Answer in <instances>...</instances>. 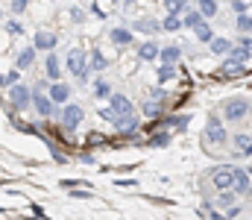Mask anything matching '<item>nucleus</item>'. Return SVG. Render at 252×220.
Segmentation results:
<instances>
[{
  "mask_svg": "<svg viewBox=\"0 0 252 220\" xmlns=\"http://www.w3.org/2000/svg\"><path fill=\"white\" fill-rule=\"evenodd\" d=\"M235 147H238L241 156H250L252 153V138L250 135H238V138H235Z\"/></svg>",
  "mask_w": 252,
  "mask_h": 220,
  "instance_id": "33",
  "label": "nucleus"
},
{
  "mask_svg": "<svg viewBox=\"0 0 252 220\" xmlns=\"http://www.w3.org/2000/svg\"><path fill=\"white\" fill-rule=\"evenodd\" d=\"M176 65H167V62H161V68H158V73H156V76H158V82H170V79H176Z\"/></svg>",
  "mask_w": 252,
  "mask_h": 220,
  "instance_id": "29",
  "label": "nucleus"
},
{
  "mask_svg": "<svg viewBox=\"0 0 252 220\" xmlns=\"http://www.w3.org/2000/svg\"><path fill=\"white\" fill-rule=\"evenodd\" d=\"M6 91H9L6 103H9L15 112H27V109H32V88H30V85L15 82V85H12V88H6Z\"/></svg>",
  "mask_w": 252,
  "mask_h": 220,
  "instance_id": "2",
  "label": "nucleus"
},
{
  "mask_svg": "<svg viewBox=\"0 0 252 220\" xmlns=\"http://www.w3.org/2000/svg\"><path fill=\"white\" fill-rule=\"evenodd\" d=\"M70 21H73V24H82V21H85V12H82L79 6H73V9H70Z\"/></svg>",
  "mask_w": 252,
  "mask_h": 220,
  "instance_id": "39",
  "label": "nucleus"
},
{
  "mask_svg": "<svg viewBox=\"0 0 252 220\" xmlns=\"http://www.w3.org/2000/svg\"><path fill=\"white\" fill-rule=\"evenodd\" d=\"M164 124H167L170 129H176V132H185L188 124H190V115H173V118H167Z\"/></svg>",
  "mask_w": 252,
  "mask_h": 220,
  "instance_id": "25",
  "label": "nucleus"
},
{
  "mask_svg": "<svg viewBox=\"0 0 252 220\" xmlns=\"http://www.w3.org/2000/svg\"><path fill=\"white\" fill-rule=\"evenodd\" d=\"M129 30L132 32H144V35H156V32H161V21H156V18H138V21H132Z\"/></svg>",
  "mask_w": 252,
  "mask_h": 220,
  "instance_id": "13",
  "label": "nucleus"
},
{
  "mask_svg": "<svg viewBox=\"0 0 252 220\" xmlns=\"http://www.w3.org/2000/svg\"><path fill=\"white\" fill-rule=\"evenodd\" d=\"M238 215H241V209H238V206H229V209H226V218H238Z\"/></svg>",
  "mask_w": 252,
  "mask_h": 220,
  "instance_id": "43",
  "label": "nucleus"
},
{
  "mask_svg": "<svg viewBox=\"0 0 252 220\" xmlns=\"http://www.w3.org/2000/svg\"><path fill=\"white\" fill-rule=\"evenodd\" d=\"M158 50H161V47L150 38V41H144V44L138 47V59H141V62H156V59H158Z\"/></svg>",
  "mask_w": 252,
  "mask_h": 220,
  "instance_id": "17",
  "label": "nucleus"
},
{
  "mask_svg": "<svg viewBox=\"0 0 252 220\" xmlns=\"http://www.w3.org/2000/svg\"><path fill=\"white\" fill-rule=\"evenodd\" d=\"M56 44H59V35H56L53 30H35V35H32V47H35L38 53L56 50Z\"/></svg>",
  "mask_w": 252,
  "mask_h": 220,
  "instance_id": "9",
  "label": "nucleus"
},
{
  "mask_svg": "<svg viewBox=\"0 0 252 220\" xmlns=\"http://www.w3.org/2000/svg\"><path fill=\"white\" fill-rule=\"evenodd\" d=\"M208 47H211V53H217V56H226V53L232 50V41H229V38H217V35H214V38L208 41Z\"/></svg>",
  "mask_w": 252,
  "mask_h": 220,
  "instance_id": "23",
  "label": "nucleus"
},
{
  "mask_svg": "<svg viewBox=\"0 0 252 220\" xmlns=\"http://www.w3.org/2000/svg\"><path fill=\"white\" fill-rule=\"evenodd\" d=\"M241 44H244V47L252 53V38H250V35H244V38H241Z\"/></svg>",
  "mask_w": 252,
  "mask_h": 220,
  "instance_id": "44",
  "label": "nucleus"
},
{
  "mask_svg": "<svg viewBox=\"0 0 252 220\" xmlns=\"http://www.w3.org/2000/svg\"><path fill=\"white\" fill-rule=\"evenodd\" d=\"M141 112H144L147 118H158V115H161V103H158V100H144Z\"/></svg>",
  "mask_w": 252,
  "mask_h": 220,
  "instance_id": "31",
  "label": "nucleus"
},
{
  "mask_svg": "<svg viewBox=\"0 0 252 220\" xmlns=\"http://www.w3.org/2000/svg\"><path fill=\"white\" fill-rule=\"evenodd\" d=\"M112 3H121V0H112Z\"/></svg>",
  "mask_w": 252,
  "mask_h": 220,
  "instance_id": "47",
  "label": "nucleus"
},
{
  "mask_svg": "<svg viewBox=\"0 0 252 220\" xmlns=\"http://www.w3.org/2000/svg\"><path fill=\"white\" fill-rule=\"evenodd\" d=\"M126 112H132V100H129L126 94H115V91H112V94H109V106H106L100 115H103L106 121H112L115 115H126Z\"/></svg>",
  "mask_w": 252,
  "mask_h": 220,
  "instance_id": "7",
  "label": "nucleus"
},
{
  "mask_svg": "<svg viewBox=\"0 0 252 220\" xmlns=\"http://www.w3.org/2000/svg\"><path fill=\"white\" fill-rule=\"evenodd\" d=\"M250 59V50L244 47V44H232V50L226 53V62H238V65H244Z\"/></svg>",
  "mask_w": 252,
  "mask_h": 220,
  "instance_id": "19",
  "label": "nucleus"
},
{
  "mask_svg": "<svg viewBox=\"0 0 252 220\" xmlns=\"http://www.w3.org/2000/svg\"><path fill=\"white\" fill-rule=\"evenodd\" d=\"M158 59H161V62H167V65H179V59H182V50H179L176 44H170V47H161V50H158Z\"/></svg>",
  "mask_w": 252,
  "mask_h": 220,
  "instance_id": "18",
  "label": "nucleus"
},
{
  "mask_svg": "<svg viewBox=\"0 0 252 220\" xmlns=\"http://www.w3.org/2000/svg\"><path fill=\"white\" fill-rule=\"evenodd\" d=\"M56 115H59L62 129H67V132H73V129L85 121V109H82L79 103H70V100H67L64 106H59V112H56Z\"/></svg>",
  "mask_w": 252,
  "mask_h": 220,
  "instance_id": "3",
  "label": "nucleus"
},
{
  "mask_svg": "<svg viewBox=\"0 0 252 220\" xmlns=\"http://www.w3.org/2000/svg\"><path fill=\"white\" fill-rule=\"evenodd\" d=\"M167 144H170V132H156L150 138V147H167Z\"/></svg>",
  "mask_w": 252,
  "mask_h": 220,
  "instance_id": "37",
  "label": "nucleus"
},
{
  "mask_svg": "<svg viewBox=\"0 0 252 220\" xmlns=\"http://www.w3.org/2000/svg\"><path fill=\"white\" fill-rule=\"evenodd\" d=\"M232 9H235V12H238V15H241V12H247V9H250V6H247V3H244V0H232Z\"/></svg>",
  "mask_w": 252,
  "mask_h": 220,
  "instance_id": "41",
  "label": "nucleus"
},
{
  "mask_svg": "<svg viewBox=\"0 0 252 220\" xmlns=\"http://www.w3.org/2000/svg\"><path fill=\"white\" fill-rule=\"evenodd\" d=\"M112 124H115V129H118L121 135H132V132L141 126V118H138L135 109H132V112H126V115H115Z\"/></svg>",
  "mask_w": 252,
  "mask_h": 220,
  "instance_id": "10",
  "label": "nucleus"
},
{
  "mask_svg": "<svg viewBox=\"0 0 252 220\" xmlns=\"http://www.w3.org/2000/svg\"><path fill=\"white\" fill-rule=\"evenodd\" d=\"M193 32H196V38H199V41H202V44H208V41H211V38H214V32H211V27H208V24H205V21H199V24H196V27H193Z\"/></svg>",
  "mask_w": 252,
  "mask_h": 220,
  "instance_id": "27",
  "label": "nucleus"
},
{
  "mask_svg": "<svg viewBox=\"0 0 252 220\" xmlns=\"http://www.w3.org/2000/svg\"><path fill=\"white\" fill-rule=\"evenodd\" d=\"M217 206H220V209H229V206H235V194H232V188L220 191V197H217Z\"/></svg>",
  "mask_w": 252,
  "mask_h": 220,
  "instance_id": "34",
  "label": "nucleus"
},
{
  "mask_svg": "<svg viewBox=\"0 0 252 220\" xmlns=\"http://www.w3.org/2000/svg\"><path fill=\"white\" fill-rule=\"evenodd\" d=\"M202 138H205V144H211V147H223L226 141H229V135H226V126L220 124V118H217V115H211V118H208Z\"/></svg>",
  "mask_w": 252,
  "mask_h": 220,
  "instance_id": "4",
  "label": "nucleus"
},
{
  "mask_svg": "<svg viewBox=\"0 0 252 220\" xmlns=\"http://www.w3.org/2000/svg\"><path fill=\"white\" fill-rule=\"evenodd\" d=\"M47 94H50V100H53L56 106H64V103L73 97V88H70L67 82H62V79H56V82L47 85Z\"/></svg>",
  "mask_w": 252,
  "mask_h": 220,
  "instance_id": "11",
  "label": "nucleus"
},
{
  "mask_svg": "<svg viewBox=\"0 0 252 220\" xmlns=\"http://www.w3.org/2000/svg\"><path fill=\"white\" fill-rule=\"evenodd\" d=\"M94 94H97V100H109V94H112V82H109L106 76H97V79H94Z\"/></svg>",
  "mask_w": 252,
  "mask_h": 220,
  "instance_id": "22",
  "label": "nucleus"
},
{
  "mask_svg": "<svg viewBox=\"0 0 252 220\" xmlns=\"http://www.w3.org/2000/svg\"><path fill=\"white\" fill-rule=\"evenodd\" d=\"M44 76H47L50 82L62 79V65H59V56H56L53 50H47V53H44Z\"/></svg>",
  "mask_w": 252,
  "mask_h": 220,
  "instance_id": "14",
  "label": "nucleus"
},
{
  "mask_svg": "<svg viewBox=\"0 0 252 220\" xmlns=\"http://www.w3.org/2000/svg\"><path fill=\"white\" fill-rule=\"evenodd\" d=\"M211 185H214L217 191L232 188V185H235V167H232V164H220V167H214V170H211Z\"/></svg>",
  "mask_w": 252,
  "mask_h": 220,
  "instance_id": "8",
  "label": "nucleus"
},
{
  "mask_svg": "<svg viewBox=\"0 0 252 220\" xmlns=\"http://www.w3.org/2000/svg\"><path fill=\"white\" fill-rule=\"evenodd\" d=\"M0 24H3V21H0Z\"/></svg>",
  "mask_w": 252,
  "mask_h": 220,
  "instance_id": "48",
  "label": "nucleus"
},
{
  "mask_svg": "<svg viewBox=\"0 0 252 220\" xmlns=\"http://www.w3.org/2000/svg\"><path fill=\"white\" fill-rule=\"evenodd\" d=\"M247 115H250V100H244V97H232V100L223 103V118H226L229 124H238V121H244Z\"/></svg>",
  "mask_w": 252,
  "mask_h": 220,
  "instance_id": "6",
  "label": "nucleus"
},
{
  "mask_svg": "<svg viewBox=\"0 0 252 220\" xmlns=\"http://www.w3.org/2000/svg\"><path fill=\"white\" fill-rule=\"evenodd\" d=\"M88 65H91V71H106V68H109V59H106L100 50H91V53H88Z\"/></svg>",
  "mask_w": 252,
  "mask_h": 220,
  "instance_id": "24",
  "label": "nucleus"
},
{
  "mask_svg": "<svg viewBox=\"0 0 252 220\" xmlns=\"http://www.w3.org/2000/svg\"><path fill=\"white\" fill-rule=\"evenodd\" d=\"M238 30H241L244 35H250V32H252V15H247V12H241V15H238Z\"/></svg>",
  "mask_w": 252,
  "mask_h": 220,
  "instance_id": "36",
  "label": "nucleus"
},
{
  "mask_svg": "<svg viewBox=\"0 0 252 220\" xmlns=\"http://www.w3.org/2000/svg\"><path fill=\"white\" fill-rule=\"evenodd\" d=\"M0 21H3V9H0Z\"/></svg>",
  "mask_w": 252,
  "mask_h": 220,
  "instance_id": "46",
  "label": "nucleus"
},
{
  "mask_svg": "<svg viewBox=\"0 0 252 220\" xmlns=\"http://www.w3.org/2000/svg\"><path fill=\"white\" fill-rule=\"evenodd\" d=\"M35 56H38V50H35L32 44L21 47V50L15 53V68H18V71H30V68L35 65Z\"/></svg>",
  "mask_w": 252,
  "mask_h": 220,
  "instance_id": "12",
  "label": "nucleus"
},
{
  "mask_svg": "<svg viewBox=\"0 0 252 220\" xmlns=\"http://www.w3.org/2000/svg\"><path fill=\"white\" fill-rule=\"evenodd\" d=\"M232 191L252 197V176H250V170H244V167H235V185H232Z\"/></svg>",
  "mask_w": 252,
  "mask_h": 220,
  "instance_id": "15",
  "label": "nucleus"
},
{
  "mask_svg": "<svg viewBox=\"0 0 252 220\" xmlns=\"http://www.w3.org/2000/svg\"><path fill=\"white\" fill-rule=\"evenodd\" d=\"M199 21H202L199 9H196V12H185V15H182V27H188V30H193V27H196Z\"/></svg>",
  "mask_w": 252,
  "mask_h": 220,
  "instance_id": "35",
  "label": "nucleus"
},
{
  "mask_svg": "<svg viewBox=\"0 0 252 220\" xmlns=\"http://www.w3.org/2000/svg\"><path fill=\"white\" fill-rule=\"evenodd\" d=\"M196 6H199V15L202 18H214L217 15V0H199Z\"/></svg>",
  "mask_w": 252,
  "mask_h": 220,
  "instance_id": "32",
  "label": "nucleus"
},
{
  "mask_svg": "<svg viewBox=\"0 0 252 220\" xmlns=\"http://www.w3.org/2000/svg\"><path fill=\"white\" fill-rule=\"evenodd\" d=\"M109 41L118 44V47H129V44H132V30H126V27H115V30H109Z\"/></svg>",
  "mask_w": 252,
  "mask_h": 220,
  "instance_id": "16",
  "label": "nucleus"
},
{
  "mask_svg": "<svg viewBox=\"0 0 252 220\" xmlns=\"http://www.w3.org/2000/svg\"><path fill=\"white\" fill-rule=\"evenodd\" d=\"M64 65H67L70 76H73V79H79V82H85V79L91 76L88 53H85L82 47H73V50H67V59H64Z\"/></svg>",
  "mask_w": 252,
  "mask_h": 220,
  "instance_id": "1",
  "label": "nucleus"
},
{
  "mask_svg": "<svg viewBox=\"0 0 252 220\" xmlns=\"http://www.w3.org/2000/svg\"><path fill=\"white\" fill-rule=\"evenodd\" d=\"M199 215H208V218H220V212H214V206H211V203H202V206H199Z\"/></svg>",
  "mask_w": 252,
  "mask_h": 220,
  "instance_id": "40",
  "label": "nucleus"
},
{
  "mask_svg": "<svg viewBox=\"0 0 252 220\" xmlns=\"http://www.w3.org/2000/svg\"><path fill=\"white\" fill-rule=\"evenodd\" d=\"M15 82H21V71H18V68H12V71L0 73V88H12Z\"/></svg>",
  "mask_w": 252,
  "mask_h": 220,
  "instance_id": "26",
  "label": "nucleus"
},
{
  "mask_svg": "<svg viewBox=\"0 0 252 220\" xmlns=\"http://www.w3.org/2000/svg\"><path fill=\"white\" fill-rule=\"evenodd\" d=\"M0 30H3L6 35H21V32H24V24H21V18H18V15H12L9 21H3V24H0Z\"/></svg>",
  "mask_w": 252,
  "mask_h": 220,
  "instance_id": "21",
  "label": "nucleus"
},
{
  "mask_svg": "<svg viewBox=\"0 0 252 220\" xmlns=\"http://www.w3.org/2000/svg\"><path fill=\"white\" fill-rule=\"evenodd\" d=\"M161 30H164V32H179V30H185V27H182V15H170V12H167L164 21H161Z\"/></svg>",
  "mask_w": 252,
  "mask_h": 220,
  "instance_id": "20",
  "label": "nucleus"
},
{
  "mask_svg": "<svg viewBox=\"0 0 252 220\" xmlns=\"http://www.w3.org/2000/svg\"><path fill=\"white\" fill-rule=\"evenodd\" d=\"M9 9H12V15H18V18H21V15L30 9V0H12V6H9Z\"/></svg>",
  "mask_w": 252,
  "mask_h": 220,
  "instance_id": "38",
  "label": "nucleus"
},
{
  "mask_svg": "<svg viewBox=\"0 0 252 220\" xmlns=\"http://www.w3.org/2000/svg\"><path fill=\"white\" fill-rule=\"evenodd\" d=\"M164 9L170 15H185L188 12V0H164Z\"/></svg>",
  "mask_w": 252,
  "mask_h": 220,
  "instance_id": "28",
  "label": "nucleus"
},
{
  "mask_svg": "<svg viewBox=\"0 0 252 220\" xmlns=\"http://www.w3.org/2000/svg\"><path fill=\"white\" fill-rule=\"evenodd\" d=\"M132 3H135V0H121V6H132Z\"/></svg>",
  "mask_w": 252,
  "mask_h": 220,
  "instance_id": "45",
  "label": "nucleus"
},
{
  "mask_svg": "<svg viewBox=\"0 0 252 220\" xmlns=\"http://www.w3.org/2000/svg\"><path fill=\"white\" fill-rule=\"evenodd\" d=\"M47 85H50V79H38L35 82V91H47Z\"/></svg>",
  "mask_w": 252,
  "mask_h": 220,
  "instance_id": "42",
  "label": "nucleus"
},
{
  "mask_svg": "<svg viewBox=\"0 0 252 220\" xmlns=\"http://www.w3.org/2000/svg\"><path fill=\"white\" fill-rule=\"evenodd\" d=\"M220 73H223V79H238V76L244 73V65H238V62H226Z\"/></svg>",
  "mask_w": 252,
  "mask_h": 220,
  "instance_id": "30",
  "label": "nucleus"
},
{
  "mask_svg": "<svg viewBox=\"0 0 252 220\" xmlns=\"http://www.w3.org/2000/svg\"><path fill=\"white\" fill-rule=\"evenodd\" d=\"M32 109H35V115L44 118V121L56 118V112H59V106L50 100V94H47V91H35V88H32Z\"/></svg>",
  "mask_w": 252,
  "mask_h": 220,
  "instance_id": "5",
  "label": "nucleus"
}]
</instances>
